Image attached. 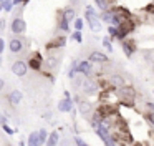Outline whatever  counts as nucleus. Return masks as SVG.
Returning <instances> with one entry per match:
<instances>
[{"mask_svg": "<svg viewBox=\"0 0 154 146\" xmlns=\"http://www.w3.org/2000/svg\"><path fill=\"white\" fill-rule=\"evenodd\" d=\"M119 96H121V100H124L126 105H133L134 98H136V91L131 86H124L123 90H119Z\"/></svg>", "mask_w": 154, "mask_h": 146, "instance_id": "obj_1", "label": "nucleus"}, {"mask_svg": "<svg viewBox=\"0 0 154 146\" xmlns=\"http://www.w3.org/2000/svg\"><path fill=\"white\" fill-rule=\"evenodd\" d=\"M85 18H86L88 25H90V28L93 30V32H101L103 22H101L100 15H85Z\"/></svg>", "mask_w": 154, "mask_h": 146, "instance_id": "obj_2", "label": "nucleus"}, {"mask_svg": "<svg viewBox=\"0 0 154 146\" xmlns=\"http://www.w3.org/2000/svg\"><path fill=\"white\" fill-rule=\"evenodd\" d=\"M27 70H28V63L22 62V60H17V62H14V65H12V71L17 76H25L27 75Z\"/></svg>", "mask_w": 154, "mask_h": 146, "instance_id": "obj_3", "label": "nucleus"}, {"mask_svg": "<svg viewBox=\"0 0 154 146\" xmlns=\"http://www.w3.org/2000/svg\"><path fill=\"white\" fill-rule=\"evenodd\" d=\"M81 90H83V93H86V95H94V93L98 91V83L91 78H85Z\"/></svg>", "mask_w": 154, "mask_h": 146, "instance_id": "obj_4", "label": "nucleus"}, {"mask_svg": "<svg viewBox=\"0 0 154 146\" xmlns=\"http://www.w3.org/2000/svg\"><path fill=\"white\" fill-rule=\"evenodd\" d=\"M25 30H27V23L23 22V18H14V22H12V32L15 35H22V33H25Z\"/></svg>", "mask_w": 154, "mask_h": 146, "instance_id": "obj_5", "label": "nucleus"}, {"mask_svg": "<svg viewBox=\"0 0 154 146\" xmlns=\"http://www.w3.org/2000/svg\"><path fill=\"white\" fill-rule=\"evenodd\" d=\"M108 83H109L113 88H118V90H123L124 86H126V81H124V78L121 75H113L108 80Z\"/></svg>", "mask_w": 154, "mask_h": 146, "instance_id": "obj_6", "label": "nucleus"}, {"mask_svg": "<svg viewBox=\"0 0 154 146\" xmlns=\"http://www.w3.org/2000/svg\"><path fill=\"white\" fill-rule=\"evenodd\" d=\"M8 48H10V52L12 53H20L22 50H23V40H20V38H12L10 40V43H8Z\"/></svg>", "mask_w": 154, "mask_h": 146, "instance_id": "obj_7", "label": "nucleus"}, {"mask_svg": "<svg viewBox=\"0 0 154 146\" xmlns=\"http://www.w3.org/2000/svg\"><path fill=\"white\" fill-rule=\"evenodd\" d=\"M91 70H93V65H91L90 60H81L80 65H78V73H83L85 76H90Z\"/></svg>", "mask_w": 154, "mask_h": 146, "instance_id": "obj_8", "label": "nucleus"}, {"mask_svg": "<svg viewBox=\"0 0 154 146\" xmlns=\"http://www.w3.org/2000/svg\"><path fill=\"white\" fill-rule=\"evenodd\" d=\"M73 100H61V101H58V111L61 113H71V110H73Z\"/></svg>", "mask_w": 154, "mask_h": 146, "instance_id": "obj_9", "label": "nucleus"}, {"mask_svg": "<svg viewBox=\"0 0 154 146\" xmlns=\"http://www.w3.org/2000/svg\"><path fill=\"white\" fill-rule=\"evenodd\" d=\"M121 46H123L124 55H126L128 58H131L133 53H134V42L133 40H124V42H121Z\"/></svg>", "mask_w": 154, "mask_h": 146, "instance_id": "obj_10", "label": "nucleus"}, {"mask_svg": "<svg viewBox=\"0 0 154 146\" xmlns=\"http://www.w3.org/2000/svg\"><path fill=\"white\" fill-rule=\"evenodd\" d=\"M90 62L91 63H106L108 62V56L101 52H91L90 53Z\"/></svg>", "mask_w": 154, "mask_h": 146, "instance_id": "obj_11", "label": "nucleus"}, {"mask_svg": "<svg viewBox=\"0 0 154 146\" xmlns=\"http://www.w3.org/2000/svg\"><path fill=\"white\" fill-rule=\"evenodd\" d=\"M42 55L40 53H37L35 56H30V60H28V66H30L32 70H40L42 68Z\"/></svg>", "mask_w": 154, "mask_h": 146, "instance_id": "obj_12", "label": "nucleus"}, {"mask_svg": "<svg viewBox=\"0 0 154 146\" xmlns=\"http://www.w3.org/2000/svg\"><path fill=\"white\" fill-rule=\"evenodd\" d=\"M75 100L78 101V110H80V113H81V115H88V113L91 111V105H90L88 101H83V100H81V98H78V96H76Z\"/></svg>", "mask_w": 154, "mask_h": 146, "instance_id": "obj_13", "label": "nucleus"}, {"mask_svg": "<svg viewBox=\"0 0 154 146\" xmlns=\"http://www.w3.org/2000/svg\"><path fill=\"white\" fill-rule=\"evenodd\" d=\"M22 96H23V95H22V91H18V90H14V91L8 95V101H10L14 106H17L18 103L22 101Z\"/></svg>", "mask_w": 154, "mask_h": 146, "instance_id": "obj_14", "label": "nucleus"}, {"mask_svg": "<svg viewBox=\"0 0 154 146\" xmlns=\"http://www.w3.org/2000/svg\"><path fill=\"white\" fill-rule=\"evenodd\" d=\"M100 18H101V22H104V23H108V25H111V23H113V18H114L113 10H108V12H103V13L100 15Z\"/></svg>", "mask_w": 154, "mask_h": 146, "instance_id": "obj_15", "label": "nucleus"}, {"mask_svg": "<svg viewBox=\"0 0 154 146\" xmlns=\"http://www.w3.org/2000/svg\"><path fill=\"white\" fill-rule=\"evenodd\" d=\"M27 146H40V138H38V131H37V133H30Z\"/></svg>", "mask_w": 154, "mask_h": 146, "instance_id": "obj_16", "label": "nucleus"}, {"mask_svg": "<svg viewBox=\"0 0 154 146\" xmlns=\"http://www.w3.org/2000/svg\"><path fill=\"white\" fill-rule=\"evenodd\" d=\"M63 17L66 18V22L70 23L71 20H76V12H75V8H66V10H63Z\"/></svg>", "mask_w": 154, "mask_h": 146, "instance_id": "obj_17", "label": "nucleus"}, {"mask_svg": "<svg viewBox=\"0 0 154 146\" xmlns=\"http://www.w3.org/2000/svg\"><path fill=\"white\" fill-rule=\"evenodd\" d=\"M58 141H60V135H58V131H53L47 141V146H57Z\"/></svg>", "mask_w": 154, "mask_h": 146, "instance_id": "obj_18", "label": "nucleus"}, {"mask_svg": "<svg viewBox=\"0 0 154 146\" xmlns=\"http://www.w3.org/2000/svg\"><path fill=\"white\" fill-rule=\"evenodd\" d=\"M65 43H66V38L65 36H58V38H55V42L53 43H50L48 45V48H58V46H65Z\"/></svg>", "mask_w": 154, "mask_h": 146, "instance_id": "obj_19", "label": "nucleus"}, {"mask_svg": "<svg viewBox=\"0 0 154 146\" xmlns=\"http://www.w3.org/2000/svg\"><path fill=\"white\" fill-rule=\"evenodd\" d=\"M38 138H40V144L47 143V141H48V138H50V136H48V131H47L45 128H42L40 131H38Z\"/></svg>", "mask_w": 154, "mask_h": 146, "instance_id": "obj_20", "label": "nucleus"}, {"mask_svg": "<svg viewBox=\"0 0 154 146\" xmlns=\"http://www.w3.org/2000/svg\"><path fill=\"white\" fill-rule=\"evenodd\" d=\"M60 13H61V15H60V25H58V27H60V28L63 30V32H68V30H70V27H68L70 23H68V22H66V18L63 17V12H60Z\"/></svg>", "mask_w": 154, "mask_h": 146, "instance_id": "obj_21", "label": "nucleus"}, {"mask_svg": "<svg viewBox=\"0 0 154 146\" xmlns=\"http://www.w3.org/2000/svg\"><path fill=\"white\" fill-rule=\"evenodd\" d=\"M94 5H96L98 8H101L103 12H108V10H109V7H111L108 2H103V0H94Z\"/></svg>", "mask_w": 154, "mask_h": 146, "instance_id": "obj_22", "label": "nucleus"}, {"mask_svg": "<svg viewBox=\"0 0 154 146\" xmlns=\"http://www.w3.org/2000/svg\"><path fill=\"white\" fill-rule=\"evenodd\" d=\"M108 35L113 36V38H118V36H119V28H118V27L109 25V27H108Z\"/></svg>", "mask_w": 154, "mask_h": 146, "instance_id": "obj_23", "label": "nucleus"}, {"mask_svg": "<svg viewBox=\"0 0 154 146\" xmlns=\"http://www.w3.org/2000/svg\"><path fill=\"white\" fill-rule=\"evenodd\" d=\"M73 25H75V32H81V30H83V25H85L83 18H76L73 22Z\"/></svg>", "mask_w": 154, "mask_h": 146, "instance_id": "obj_24", "label": "nucleus"}, {"mask_svg": "<svg viewBox=\"0 0 154 146\" xmlns=\"http://www.w3.org/2000/svg\"><path fill=\"white\" fill-rule=\"evenodd\" d=\"M103 46L109 53H113V45H111V42H109V36H104V38H103Z\"/></svg>", "mask_w": 154, "mask_h": 146, "instance_id": "obj_25", "label": "nucleus"}, {"mask_svg": "<svg viewBox=\"0 0 154 146\" xmlns=\"http://www.w3.org/2000/svg\"><path fill=\"white\" fill-rule=\"evenodd\" d=\"M2 3H4V10H5V12H12L14 3H12L10 0H2Z\"/></svg>", "mask_w": 154, "mask_h": 146, "instance_id": "obj_26", "label": "nucleus"}, {"mask_svg": "<svg viewBox=\"0 0 154 146\" xmlns=\"http://www.w3.org/2000/svg\"><path fill=\"white\" fill-rule=\"evenodd\" d=\"M71 38H73L75 42H78V43H80V42H83V36H81V32H73V33H71Z\"/></svg>", "mask_w": 154, "mask_h": 146, "instance_id": "obj_27", "label": "nucleus"}, {"mask_svg": "<svg viewBox=\"0 0 154 146\" xmlns=\"http://www.w3.org/2000/svg\"><path fill=\"white\" fill-rule=\"evenodd\" d=\"M85 10H86V13H85V15H98V13L94 12L93 5H86V7H85Z\"/></svg>", "mask_w": 154, "mask_h": 146, "instance_id": "obj_28", "label": "nucleus"}, {"mask_svg": "<svg viewBox=\"0 0 154 146\" xmlns=\"http://www.w3.org/2000/svg\"><path fill=\"white\" fill-rule=\"evenodd\" d=\"M2 128H4V131L7 133L8 136H12V135H14V128H12V126H8V125H4Z\"/></svg>", "mask_w": 154, "mask_h": 146, "instance_id": "obj_29", "label": "nucleus"}, {"mask_svg": "<svg viewBox=\"0 0 154 146\" xmlns=\"http://www.w3.org/2000/svg\"><path fill=\"white\" fill-rule=\"evenodd\" d=\"M47 65H48V68H55V65H57V60H55V58H48V60H47Z\"/></svg>", "mask_w": 154, "mask_h": 146, "instance_id": "obj_30", "label": "nucleus"}, {"mask_svg": "<svg viewBox=\"0 0 154 146\" xmlns=\"http://www.w3.org/2000/svg\"><path fill=\"white\" fill-rule=\"evenodd\" d=\"M75 143H76L78 146H88L86 143H85V141H83V139H81V138H78V136H75Z\"/></svg>", "mask_w": 154, "mask_h": 146, "instance_id": "obj_31", "label": "nucleus"}, {"mask_svg": "<svg viewBox=\"0 0 154 146\" xmlns=\"http://www.w3.org/2000/svg\"><path fill=\"white\" fill-rule=\"evenodd\" d=\"M147 121H149L151 125L154 126V111H149V113H147Z\"/></svg>", "mask_w": 154, "mask_h": 146, "instance_id": "obj_32", "label": "nucleus"}, {"mask_svg": "<svg viewBox=\"0 0 154 146\" xmlns=\"http://www.w3.org/2000/svg\"><path fill=\"white\" fill-rule=\"evenodd\" d=\"M0 125L2 126L7 125V115H2V113H0Z\"/></svg>", "mask_w": 154, "mask_h": 146, "instance_id": "obj_33", "label": "nucleus"}, {"mask_svg": "<svg viewBox=\"0 0 154 146\" xmlns=\"http://www.w3.org/2000/svg\"><path fill=\"white\" fill-rule=\"evenodd\" d=\"M5 25H7L5 18H0V32H4V30H5Z\"/></svg>", "mask_w": 154, "mask_h": 146, "instance_id": "obj_34", "label": "nucleus"}, {"mask_svg": "<svg viewBox=\"0 0 154 146\" xmlns=\"http://www.w3.org/2000/svg\"><path fill=\"white\" fill-rule=\"evenodd\" d=\"M4 48H5V40H4V38H0V55L4 53Z\"/></svg>", "mask_w": 154, "mask_h": 146, "instance_id": "obj_35", "label": "nucleus"}, {"mask_svg": "<svg viewBox=\"0 0 154 146\" xmlns=\"http://www.w3.org/2000/svg\"><path fill=\"white\" fill-rule=\"evenodd\" d=\"M4 86H5V80H2V78H0V91L4 90Z\"/></svg>", "mask_w": 154, "mask_h": 146, "instance_id": "obj_36", "label": "nucleus"}, {"mask_svg": "<svg viewBox=\"0 0 154 146\" xmlns=\"http://www.w3.org/2000/svg\"><path fill=\"white\" fill-rule=\"evenodd\" d=\"M4 8V3H2V0H0V10Z\"/></svg>", "mask_w": 154, "mask_h": 146, "instance_id": "obj_37", "label": "nucleus"}, {"mask_svg": "<svg viewBox=\"0 0 154 146\" xmlns=\"http://www.w3.org/2000/svg\"><path fill=\"white\" fill-rule=\"evenodd\" d=\"M134 146H143V144H141V143H134Z\"/></svg>", "mask_w": 154, "mask_h": 146, "instance_id": "obj_38", "label": "nucleus"}, {"mask_svg": "<svg viewBox=\"0 0 154 146\" xmlns=\"http://www.w3.org/2000/svg\"><path fill=\"white\" fill-rule=\"evenodd\" d=\"M0 65H2V60H0Z\"/></svg>", "mask_w": 154, "mask_h": 146, "instance_id": "obj_39", "label": "nucleus"}, {"mask_svg": "<svg viewBox=\"0 0 154 146\" xmlns=\"http://www.w3.org/2000/svg\"><path fill=\"white\" fill-rule=\"evenodd\" d=\"M152 93H154V91H152Z\"/></svg>", "mask_w": 154, "mask_h": 146, "instance_id": "obj_40", "label": "nucleus"}]
</instances>
